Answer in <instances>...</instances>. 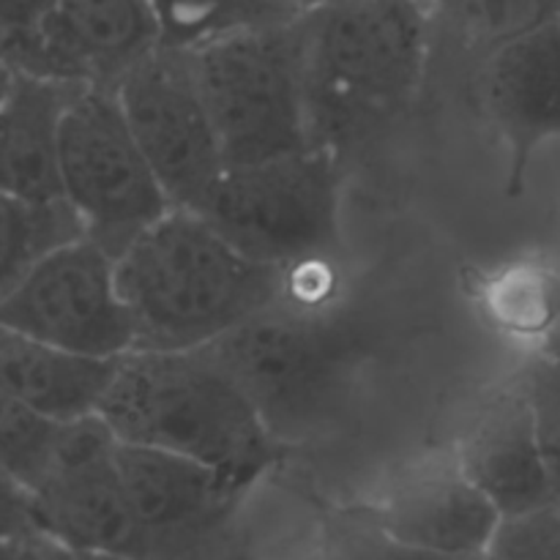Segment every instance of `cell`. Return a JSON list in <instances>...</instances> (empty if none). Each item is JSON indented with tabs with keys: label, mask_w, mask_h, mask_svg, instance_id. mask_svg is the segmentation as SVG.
Returning <instances> with one entry per match:
<instances>
[{
	"label": "cell",
	"mask_w": 560,
	"mask_h": 560,
	"mask_svg": "<svg viewBox=\"0 0 560 560\" xmlns=\"http://www.w3.org/2000/svg\"><path fill=\"white\" fill-rule=\"evenodd\" d=\"M520 372L528 388L552 503L560 506V355L530 353Z\"/></svg>",
	"instance_id": "obj_23"
},
{
	"label": "cell",
	"mask_w": 560,
	"mask_h": 560,
	"mask_svg": "<svg viewBox=\"0 0 560 560\" xmlns=\"http://www.w3.org/2000/svg\"><path fill=\"white\" fill-rule=\"evenodd\" d=\"M191 211L255 260L290 271L342 249V159L306 148L224 167Z\"/></svg>",
	"instance_id": "obj_5"
},
{
	"label": "cell",
	"mask_w": 560,
	"mask_h": 560,
	"mask_svg": "<svg viewBox=\"0 0 560 560\" xmlns=\"http://www.w3.org/2000/svg\"><path fill=\"white\" fill-rule=\"evenodd\" d=\"M85 235L66 200L31 202L0 189V299L55 246Z\"/></svg>",
	"instance_id": "obj_21"
},
{
	"label": "cell",
	"mask_w": 560,
	"mask_h": 560,
	"mask_svg": "<svg viewBox=\"0 0 560 560\" xmlns=\"http://www.w3.org/2000/svg\"><path fill=\"white\" fill-rule=\"evenodd\" d=\"M3 47H5V38H3V33H0V58H3Z\"/></svg>",
	"instance_id": "obj_29"
},
{
	"label": "cell",
	"mask_w": 560,
	"mask_h": 560,
	"mask_svg": "<svg viewBox=\"0 0 560 560\" xmlns=\"http://www.w3.org/2000/svg\"><path fill=\"white\" fill-rule=\"evenodd\" d=\"M98 413L120 441L186 454L249 490L282 452L213 342L129 350Z\"/></svg>",
	"instance_id": "obj_2"
},
{
	"label": "cell",
	"mask_w": 560,
	"mask_h": 560,
	"mask_svg": "<svg viewBox=\"0 0 560 560\" xmlns=\"http://www.w3.org/2000/svg\"><path fill=\"white\" fill-rule=\"evenodd\" d=\"M60 184L91 241L118 260L173 208L118 93L85 85L60 124Z\"/></svg>",
	"instance_id": "obj_7"
},
{
	"label": "cell",
	"mask_w": 560,
	"mask_h": 560,
	"mask_svg": "<svg viewBox=\"0 0 560 560\" xmlns=\"http://www.w3.org/2000/svg\"><path fill=\"white\" fill-rule=\"evenodd\" d=\"M118 468L140 536V558L195 552L222 534L249 492L211 465L142 443L120 441Z\"/></svg>",
	"instance_id": "obj_11"
},
{
	"label": "cell",
	"mask_w": 560,
	"mask_h": 560,
	"mask_svg": "<svg viewBox=\"0 0 560 560\" xmlns=\"http://www.w3.org/2000/svg\"><path fill=\"white\" fill-rule=\"evenodd\" d=\"M476 96L506 145V197H523L536 151L560 137V20L485 60Z\"/></svg>",
	"instance_id": "obj_14"
},
{
	"label": "cell",
	"mask_w": 560,
	"mask_h": 560,
	"mask_svg": "<svg viewBox=\"0 0 560 560\" xmlns=\"http://www.w3.org/2000/svg\"><path fill=\"white\" fill-rule=\"evenodd\" d=\"M312 148L345 162L408 113L430 74V0H317L299 14Z\"/></svg>",
	"instance_id": "obj_1"
},
{
	"label": "cell",
	"mask_w": 560,
	"mask_h": 560,
	"mask_svg": "<svg viewBox=\"0 0 560 560\" xmlns=\"http://www.w3.org/2000/svg\"><path fill=\"white\" fill-rule=\"evenodd\" d=\"M470 299L498 337L536 353L560 328V260L545 252L506 257L474 279Z\"/></svg>",
	"instance_id": "obj_18"
},
{
	"label": "cell",
	"mask_w": 560,
	"mask_h": 560,
	"mask_svg": "<svg viewBox=\"0 0 560 560\" xmlns=\"http://www.w3.org/2000/svg\"><path fill=\"white\" fill-rule=\"evenodd\" d=\"M85 85L16 71L0 104V189L31 202L66 200L60 184V124Z\"/></svg>",
	"instance_id": "obj_16"
},
{
	"label": "cell",
	"mask_w": 560,
	"mask_h": 560,
	"mask_svg": "<svg viewBox=\"0 0 560 560\" xmlns=\"http://www.w3.org/2000/svg\"><path fill=\"white\" fill-rule=\"evenodd\" d=\"M118 448L120 438L102 413L60 424L31 495L38 528L63 556L140 558Z\"/></svg>",
	"instance_id": "obj_9"
},
{
	"label": "cell",
	"mask_w": 560,
	"mask_h": 560,
	"mask_svg": "<svg viewBox=\"0 0 560 560\" xmlns=\"http://www.w3.org/2000/svg\"><path fill=\"white\" fill-rule=\"evenodd\" d=\"M487 558H556L560 560V506L528 509L517 514H501L492 534Z\"/></svg>",
	"instance_id": "obj_24"
},
{
	"label": "cell",
	"mask_w": 560,
	"mask_h": 560,
	"mask_svg": "<svg viewBox=\"0 0 560 560\" xmlns=\"http://www.w3.org/2000/svg\"><path fill=\"white\" fill-rule=\"evenodd\" d=\"M282 443L317 430L348 394L364 339L334 301L279 295L213 342Z\"/></svg>",
	"instance_id": "obj_4"
},
{
	"label": "cell",
	"mask_w": 560,
	"mask_h": 560,
	"mask_svg": "<svg viewBox=\"0 0 560 560\" xmlns=\"http://www.w3.org/2000/svg\"><path fill=\"white\" fill-rule=\"evenodd\" d=\"M60 424L0 388V468L31 490L47 468Z\"/></svg>",
	"instance_id": "obj_22"
},
{
	"label": "cell",
	"mask_w": 560,
	"mask_h": 560,
	"mask_svg": "<svg viewBox=\"0 0 560 560\" xmlns=\"http://www.w3.org/2000/svg\"><path fill=\"white\" fill-rule=\"evenodd\" d=\"M560 20V0H430V63L446 58L470 74L490 55Z\"/></svg>",
	"instance_id": "obj_19"
},
{
	"label": "cell",
	"mask_w": 560,
	"mask_h": 560,
	"mask_svg": "<svg viewBox=\"0 0 560 560\" xmlns=\"http://www.w3.org/2000/svg\"><path fill=\"white\" fill-rule=\"evenodd\" d=\"M159 47L151 0H60L36 36L11 44L3 60L16 71L115 91Z\"/></svg>",
	"instance_id": "obj_12"
},
{
	"label": "cell",
	"mask_w": 560,
	"mask_h": 560,
	"mask_svg": "<svg viewBox=\"0 0 560 560\" xmlns=\"http://www.w3.org/2000/svg\"><path fill=\"white\" fill-rule=\"evenodd\" d=\"M224 167L312 148L299 16L195 49Z\"/></svg>",
	"instance_id": "obj_6"
},
{
	"label": "cell",
	"mask_w": 560,
	"mask_h": 560,
	"mask_svg": "<svg viewBox=\"0 0 560 560\" xmlns=\"http://www.w3.org/2000/svg\"><path fill=\"white\" fill-rule=\"evenodd\" d=\"M135 350L217 342L282 295L284 271L244 255L206 217L170 208L115 262Z\"/></svg>",
	"instance_id": "obj_3"
},
{
	"label": "cell",
	"mask_w": 560,
	"mask_h": 560,
	"mask_svg": "<svg viewBox=\"0 0 560 560\" xmlns=\"http://www.w3.org/2000/svg\"><path fill=\"white\" fill-rule=\"evenodd\" d=\"M11 80H14V69H11V63H5V60L0 58V104H3L5 93H9Z\"/></svg>",
	"instance_id": "obj_27"
},
{
	"label": "cell",
	"mask_w": 560,
	"mask_h": 560,
	"mask_svg": "<svg viewBox=\"0 0 560 560\" xmlns=\"http://www.w3.org/2000/svg\"><path fill=\"white\" fill-rule=\"evenodd\" d=\"M536 353H552V355H560V328H558L556 334H552L550 342H547L545 348H541V350H536Z\"/></svg>",
	"instance_id": "obj_28"
},
{
	"label": "cell",
	"mask_w": 560,
	"mask_h": 560,
	"mask_svg": "<svg viewBox=\"0 0 560 560\" xmlns=\"http://www.w3.org/2000/svg\"><path fill=\"white\" fill-rule=\"evenodd\" d=\"M60 0H0V33L5 38V49L16 42L36 36L47 16L58 9Z\"/></svg>",
	"instance_id": "obj_26"
},
{
	"label": "cell",
	"mask_w": 560,
	"mask_h": 560,
	"mask_svg": "<svg viewBox=\"0 0 560 560\" xmlns=\"http://www.w3.org/2000/svg\"><path fill=\"white\" fill-rule=\"evenodd\" d=\"M120 359H96L0 326V388L55 421L98 413Z\"/></svg>",
	"instance_id": "obj_17"
},
{
	"label": "cell",
	"mask_w": 560,
	"mask_h": 560,
	"mask_svg": "<svg viewBox=\"0 0 560 560\" xmlns=\"http://www.w3.org/2000/svg\"><path fill=\"white\" fill-rule=\"evenodd\" d=\"M454 457L501 514L552 503L523 372L492 386L470 410Z\"/></svg>",
	"instance_id": "obj_15"
},
{
	"label": "cell",
	"mask_w": 560,
	"mask_h": 560,
	"mask_svg": "<svg viewBox=\"0 0 560 560\" xmlns=\"http://www.w3.org/2000/svg\"><path fill=\"white\" fill-rule=\"evenodd\" d=\"M162 47L195 49L257 27L282 25L304 11L301 0H151Z\"/></svg>",
	"instance_id": "obj_20"
},
{
	"label": "cell",
	"mask_w": 560,
	"mask_h": 560,
	"mask_svg": "<svg viewBox=\"0 0 560 560\" xmlns=\"http://www.w3.org/2000/svg\"><path fill=\"white\" fill-rule=\"evenodd\" d=\"M301 3H304V5H310V0H301Z\"/></svg>",
	"instance_id": "obj_30"
},
{
	"label": "cell",
	"mask_w": 560,
	"mask_h": 560,
	"mask_svg": "<svg viewBox=\"0 0 560 560\" xmlns=\"http://www.w3.org/2000/svg\"><path fill=\"white\" fill-rule=\"evenodd\" d=\"M310 3H317V0H310Z\"/></svg>",
	"instance_id": "obj_31"
},
{
	"label": "cell",
	"mask_w": 560,
	"mask_h": 560,
	"mask_svg": "<svg viewBox=\"0 0 560 560\" xmlns=\"http://www.w3.org/2000/svg\"><path fill=\"white\" fill-rule=\"evenodd\" d=\"M63 556L36 523L33 495L16 476L0 468V558Z\"/></svg>",
	"instance_id": "obj_25"
},
{
	"label": "cell",
	"mask_w": 560,
	"mask_h": 560,
	"mask_svg": "<svg viewBox=\"0 0 560 560\" xmlns=\"http://www.w3.org/2000/svg\"><path fill=\"white\" fill-rule=\"evenodd\" d=\"M126 120L175 208H195L224 173L195 55L159 47L115 88Z\"/></svg>",
	"instance_id": "obj_10"
},
{
	"label": "cell",
	"mask_w": 560,
	"mask_h": 560,
	"mask_svg": "<svg viewBox=\"0 0 560 560\" xmlns=\"http://www.w3.org/2000/svg\"><path fill=\"white\" fill-rule=\"evenodd\" d=\"M498 523V506L468 479L454 452L413 463L372 509L377 534L419 556L487 558Z\"/></svg>",
	"instance_id": "obj_13"
},
{
	"label": "cell",
	"mask_w": 560,
	"mask_h": 560,
	"mask_svg": "<svg viewBox=\"0 0 560 560\" xmlns=\"http://www.w3.org/2000/svg\"><path fill=\"white\" fill-rule=\"evenodd\" d=\"M115 257L88 235L38 257L0 299V326L96 359L135 350V317L118 290Z\"/></svg>",
	"instance_id": "obj_8"
}]
</instances>
